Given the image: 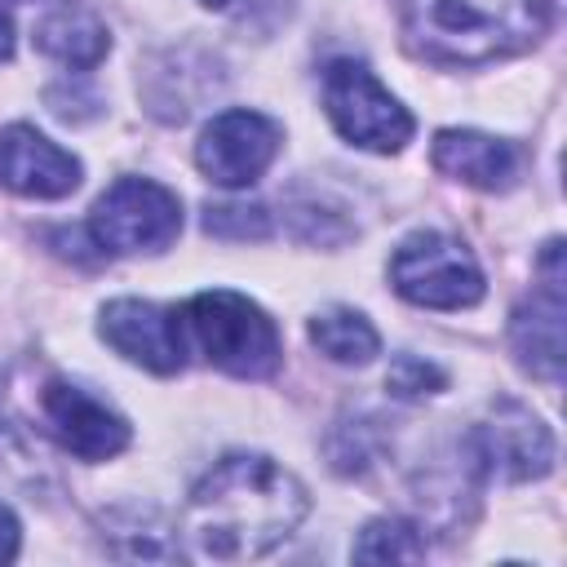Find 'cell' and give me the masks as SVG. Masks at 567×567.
Instances as JSON below:
<instances>
[{
	"label": "cell",
	"mask_w": 567,
	"mask_h": 567,
	"mask_svg": "<svg viewBox=\"0 0 567 567\" xmlns=\"http://www.w3.org/2000/svg\"><path fill=\"white\" fill-rule=\"evenodd\" d=\"M199 4H208V9H226L230 0H199Z\"/></svg>",
	"instance_id": "cell-22"
},
{
	"label": "cell",
	"mask_w": 567,
	"mask_h": 567,
	"mask_svg": "<svg viewBox=\"0 0 567 567\" xmlns=\"http://www.w3.org/2000/svg\"><path fill=\"white\" fill-rule=\"evenodd\" d=\"M465 439H470L478 465L496 470L509 483L545 478L554 470V434H549V425L540 416H532L514 399H501L492 408V416L483 425H474Z\"/></svg>",
	"instance_id": "cell-9"
},
{
	"label": "cell",
	"mask_w": 567,
	"mask_h": 567,
	"mask_svg": "<svg viewBox=\"0 0 567 567\" xmlns=\"http://www.w3.org/2000/svg\"><path fill=\"white\" fill-rule=\"evenodd\" d=\"M310 341L319 346V354H328L332 363H346V368H363L381 350L377 328L359 310H346V306H332V310L315 315L310 319Z\"/></svg>",
	"instance_id": "cell-15"
},
{
	"label": "cell",
	"mask_w": 567,
	"mask_h": 567,
	"mask_svg": "<svg viewBox=\"0 0 567 567\" xmlns=\"http://www.w3.org/2000/svg\"><path fill=\"white\" fill-rule=\"evenodd\" d=\"M390 284L403 301L425 310H465L483 301V270L474 252L443 235V230H416L408 235L390 257Z\"/></svg>",
	"instance_id": "cell-5"
},
{
	"label": "cell",
	"mask_w": 567,
	"mask_h": 567,
	"mask_svg": "<svg viewBox=\"0 0 567 567\" xmlns=\"http://www.w3.org/2000/svg\"><path fill=\"white\" fill-rule=\"evenodd\" d=\"M447 385V372L421 354H399L385 372V390L394 399H425V394H439Z\"/></svg>",
	"instance_id": "cell-18"
},
{
	"label": "cell",
	"mask_w": 567,
	"mask_h": 567,
	"mask_svg": "<svg viewBox=\"0 0 567 567\" xmlns=\"http://www.w3.org/2000/svg\"><path fill=\"white\" fill-rule=\"evenodd\" d=\"M97 332L115 354H124L128 363H137L146 372L173 377L186 363L182 319H177V310H164L155 301H137V297L106 301L102 319H97Z\"/></svg>",
	"instance_id": "cell-10"
},
{
	"label": "cell",
	"mask_w": 567,
	"mask_h": 567,
	"mask_svg": "<svg viewBox=\"0 0 567 567\" xmlns=\"http://www.w3.org/2000/svg\"><path fill=\"white\" fill-rule=\"evenodd\" d=\"M372 425L377 421H341L328 439V456H332V470L337 474H363L377 456V443H372Z\"/></svg>",
	"instance_id": "cell-19"
},
{
	"label": "cell",
	"mask_w": 567,
	"mask_h": 567,
	"mask_svg": "<svg viewBox=\"0 0 567 567\" xmlns=\"http://www.w3.org/2000/svg\"><path fill=\"white\" fill-rule=\"evenodd\" d=\"M182 230V199L151 182V177H120L111 182L93 213H89V235L102 252H164Z\"/></svg>",
	"instance_id": "cell-6"
},
{
	"label": "cell",
	"mask_w": 567,
	"mask_h": 567,
	"mask_svg": "<svg viewBox=\"0 0 567 567\" xmlns=\"http://www.w3.org/2000/svg\"><path fill=\"white\" fill-rule=\"evenodd\" d=\"M40 408H44V421L58 434V443L66 452H75L80 461H111L133 439L128 421L75 381H49Z\"/></svg>",
	"instance_id": "cell-11"
},
{
	"label": "cell",
	"mask_w": 567,
	"mask_h": 567,
	"mask_svg": "<svg viewBox=\"0 0 567 567\" xmlns=\"http://www.w3.org/2000/svg\"><path fill=\"white\" fill-rule=\"evenodd\" d=\"M430 164L465 186L478 190H509L518 182V151L505 137H487L474 128H443L434 133L430 146Z\"/></svg>",
	"instance_id": "cell-13"
},
{
	"label": "cell",
	"mask_w": 567,
	"mask_h": 567,
	"mask_svg": "<svg viewBox=\"0 0 567 567\" xmlns=\"http://www.w3.org/2000/svg\"><path fill=\"white\" fill-rule=\"evenodd\" d=\"M80 159L49 142L35 124H9L0 133V182L27 199H62L80 186Z\"/></svg>",
	"instance_id": "cell-12"
},
{
	"label": "cell",
	"mask_w": 567,
	"mask_h": 567,
	"mask_svg": "<svg viewBox=\"0 0 567 567\" xmlns=\"http://www.w3.org/2000/svg\"><path fill=\"white\" fill-rule=\"evenodd\" d=\"M13 58V22H9V13L0 9V62H9Z\"/></svg>",
	"instance_id": "cell-21"
},
{
	"label": "cell",
	"mask_w": 567,
	"mask_h": 567,
	"mask_svg": "<svg viewBox=\"0 0 567 567\" xmlns=\"http://www.w3.org/2000/svg\"><path fill=\"white\" fill-rule=\"evenodd\" d=\"M306 509L310 496L292 470L261 452H230L190 487L182 540L213 563L261 558L301 527Z\"/></svg>",
	"instance_id": "cell-1"
},
{
	"label": "cell",
	"mask_w": 567,
	"mask_h": 567,
	"mask_svg": "<svg viewBox=\"0 0 567 567\" xmlns=\"http://www.w3.org/2000/svg\"><path fill=\"white\" fill-rule=\"evenodd\" d=\"M279 142H284V128L270 115L235 106L204 124V133L195 142V164L208 182L239 190V186H252L275 164Z\"/></svg>",
	"instance_id": "cell-7"
},
{
	"label": "cell",
	"mask_w": 567,
	"mask_h": 567,
	"mask_svg": "<svg viewBox=\"0 0 567 567\" xmlns=\"http://www.w3.org/2000/svg\"><path fill=\"white\" fill-rule=\"evenodd\" d=\"M186 323H190L199 350L208 354V363L230 372V377L261 381L284 359V341H279L275 319L257 301H248L244 292L208 288V292L190 297Z\"/></svg>",
	"instance_id": "cell-3"
},
{
	"label": "cell",
	"mask_w": 567,
	"mask_h": 567,
	"mask_svg": "<svg viewBox=\"0 0 567 567\" xmlns=\"http://www.w3.org/2000/svg\"><path fill=\"white\" fill-rule=\"evenodd\" d=\"M18 540H22V527H18L13 509L0 505V563H13L18 558Z\"/></svg>",
	"instance_id": "cell-20"
},
{
	"label": "cell",
	"mask_w": 567,
	"mask_h": 567,
	"mask_svg": "<svg viewBox=\"0 0 567 567\" xmlns=\"http://www.w3.org/2000/svg\"><path fill=\"white\" fill-rule=\"evenodd\" d=\"M399 18L421 58L478 66L532 49L554 22V0H399Z\"/></svg>",
	"instance_id": "cell-2"
},
{
	"label": "cell",
	"mask_w": 567,
	"mask_h": 567,
	"mask_svg": "<svg viewBox=\"0 0 567 567\" xmlns=\"http://www.w3.org/2000/svg\"><path fill=\"white\" fill-rule=\"evenodd\" d=\"M323 111L350 146H363V151H377V155L403 151L412 142V128H416L408 106L354 58L328 62V71H323Z\"/></svg>",
	"instance_id": "cell-4"
},
{
	"label": "cell",
	"mask_w": 567,
	"mask_h": 567,
	"mask_svg": "<svg viewBox=\"0 0 567 567\" xmlns=\"http://www.w3.org/2000/svg\"><path fill=\"white\" fill-rule=\"evenodd\" d=\"M35 49L71 71H93L111 49V31L84 0H58L35 22Z\"/></svg>",
	"instance_id": "cell-14"
},
{
	"label": "cell",
	"mask_w": 567,
	"mask_h": 567,
	"mask_svg": "<svg viewBox=\"0 0 567 567\" xmlns=\"http://www.w3.org/2000/svg\"><path fill=\"white\" fill-rule=\"evenodd\" d=\"M563 315H567L563 244L549 239L540 252V284L532 288V297L509 319V341H514L518 363L549 385H558V377H563Z\"/></svg>",
	"instance_id": "cell-8"
},
{
	"label": "cell",
	"mask_w": 567,
	"mask_h": 567,
	"mask_svg": "<svg viewBox=\"0 0 567 567\" xmlns=\"http://www.w3.org/2000/svg\"><path fill=\"white\" fill-rule=\"evenodd\" d=\"M204 230L217 239H266L270 217L261 204H208L204 208Z\"/></svg>",
	"instance_id": "cell-17"
},
{
	"label": "cell",
	"mask_w": 567,
	"mask_h": 567,
	"mask_svg": "<svg viewBox=\"0 0 567 567\" xmlns=\"http://www.w3.org/2000/svg\"><path fill=\"white\" fill-rule=\"evenodd\" d=\"M350 554L359 563H421L425 558V540L403 518H372L359 532V540H354Z\"/></svg>",
	"instance_id": "cell-16"
}]
</instances>
